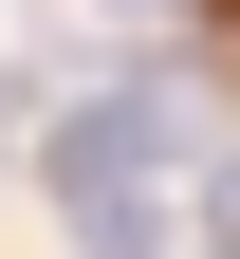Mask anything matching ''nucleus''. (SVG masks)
<instances>
[{
	"instance_id": "f257e3e1",
	"label": "nucleus",
	"mask_w": 240,
	"mask_h": 259,
	"mask_svg": "<svg viewBox=\"0 0 240 259\" xmlns=\"http://www.w3.org/2000/svg\"><path fill=\"white\" fill-rule=\"evenodd\" d=\"M37 167H56V204H74V222H111V204H166V167H185V93H74Z\"/></svg>"
}]
</instances>
